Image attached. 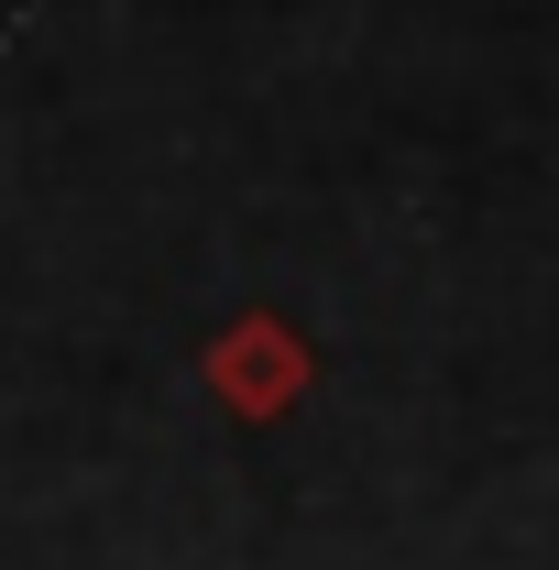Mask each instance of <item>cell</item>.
<instances>
[{"label":"cell","instance_id":"6da1fadb","mask_svg":"<svg viewBox=\"0 0 559 570\" xmlns=\"http://www.w3.org/2000/svg\"><path fill=\"white\" fill-rule=\"evenodd\" d=\"M198 373H209L219 417L242 428H275L307 406V384H318V352H307V330L285 318V307H242L231 330H219L209 352H198Z\"/></svg>","mask_w":559,"mask_h":570}]
</instances>
